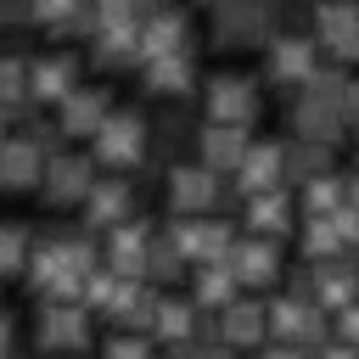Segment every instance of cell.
I'll list each match as a JSON object with an SVG mask.
<instances>
[{
    "instance_id": "cell-1",
    "label": "cell",
    "mask_w": 359,
    "mask_h": 359,
    "mask_svg": "<svg viewBox=\"0 0 359 359\" xmlns=\"http://www.w3.org/2000/svg\"><path fill=\"white\" fill-rule=\"evenodd\" d=\"M252 112H258V90L247 84V79H213L208 84V123H230V129H247L252 123Z\"/></svg>"
},
{
    "instance_id": "cell-2",
    "label": "cell",
    "mask_w": 359,
    "mask_h": 359,
    "mask_svg": "<svg viewBox=\"0 0 359 359\" xmlns=\"http://www.w3.org/2000/svg\"><path fill=\"white\" fill-rule=\"evenodd\" d=\"M140 151H146V118L140 112H112L95 135V157L123 168V163H140Z\"/></svg>"
},
{
    "instance_id": "cell-3",
    "label": "cell",
    "mask_w": 359,
    "mask_h": 359,
    "mask_svg": "<svg viewBox=\"0 0 359 359\" xmlns=\"http://www.w3.org/2000/svg\"><path fill=\"white\" fill-rule=\"evenodd\" d=\"M95 191V174H90V157H50L45 163V202H79Z\"/></svg>"
},
{
    "instance_id": "cell-4",
    "label": "cell",
    "mask_w": 359,
    "mask_h": 359,
    "mask_svg": "<svg viewBox=\"0 0 359 359\" xmlns=\"http://www.w3.org/2000/svg\"><path fill=\"white\" fill-rule=\"evenodd\" d=\"M185 50V11H151L140 22V62H157V56H174Z\"/></svg>"
},
{
    "instance_id": "cell-5",
    "label": "cell",
    "mask_w": 359,
    "mask_h": 359,
    "mask_svg": "<svg viewBox=\"0 0 359 359\" xmlns=\"http://www.w3.org/2000/svg\"><path fill=\"white\" fill-rule=\"evenodd\" d=\"M236 180H241L252 196L280 191V180H286V146H247V157H241Z\"/></svg>"
},
{
    "instance_id": "cell-6",
    "label": "cell",
    "mask_w": 359,
    "mask_h": 359,
    "mask_svg": "<svg viewBox=\"0 0 359 359\" xmlns=\"http://www.w3.org/2000/svg\"><path fill=\"white\" fill-rule=\"evenodd\" d=\"M213 196H219V174H213L208 163H196V168H174V174H168V202H174L180 213H202Z\"/></svg>"
},
{
    "instance_id": "cell-7",
    "label": "cell",
    "mask_w": 359,
    "mask_h": 359,
    "mask_svg": "<svg viewBox=\"0 0 359 359\" xmlns=\"http://www.w3.org/2000/svg\"><path fill=\"white\" fill-rule=\"evenodd\" d=\"M269 73L275 79H297V84H309L314 79V39H303V34H280V39H269Z\"/></svg>"
},
{
    "instance_id": "cell-8",
    "label": "cell",
    "mask_w": 359,
    "mask_h": 359,
    "mask_svg": "<svg viewBox=\"0 0 359 359\" xmlns=\"http://www.w3.org/2000/svg\"><path fill=\"white\" fill-rule=\"evenodd\" d=\"M79 84H73V62L67 56H34L28 62V95L34 101H67Z\"/></svg>"
},
{
    "instance_id": "cell-9",
    "label": "cell",
    "mask_w": 359,
    "mask_h": 359,
    "mask_svg": "<svg viewBox=\"0 0 359 359\" xmlns=\"http://www.w3.org/2000/svg\"><path fill=\"white\" fill-rule=\"evenodd\" d=\"M196 140H202V163H208L213 174H224V168L236 174V168H241V157H247V129H230V123H208Z\"/></svg>"
},
{
    "instance_id": "cell-10",
    "label": "cell",
    "mask_w": 359,
    "mask_h": 359,
    "mask_svg": "<svg viewBox=\"0 0 359 359\" xmlns=\"http://www.w3.org/2000/svg\"><path fill=\"white\" fill-rule=\"evenodd\" d=\"M39 140L34 135H22V140H6L0 146V191H22V185H34L39 180Z\"/></svg>"
},
{
    "instance_id": "cell-11",
    "label": "cell",
    "mask_w": 359,
    "mask_h": 359,
    "mask_svg": "<svg viewBox=\"0 0 359 359\" xmlns=\"http://www.w3.org/2000/svg\"><path fill=\"white\" fill-rule=\"evenodd\" d=\"M107 118V90H73L62 101V135H101Z\"/></svg>"
},
{
    "instance_id": "cell-12",
    "label": "cell",
    "mask_w": 359,
    "mask_h": 359,
    "mask_svg": "<svg viewBox=\"0 0 359 359\" xmlns=\"http://www.w3.org/2000/svg\"><path fill=\"white\" fill-rule=\"evenodd\" d=\"M292 123H297V135H303V140L331 146V140H342V123H348V118H342V107L303 95V101H297V112H292Z\"/></svg>"
},
{
    "instance_id": "cell-13",
    "label": "cell",
    "mask_w": 359,
    "mask_h": 359,
    "mask_svg": "<svg viewBox=\"0 0 359 359\" xmlns=\"http://www.w3.org/2000/svg\"><path fill=\"white\" fill-rule=\"evenodd\" d=\"M230 269H236V280H247V286H269L275 275H280V258H275V247L258 236V241H241V247H230V258H224Z\"/></svg>"
},
{
    "instance_id": "cell-14",
    "label": "cell",
    "mask_w": 359,
    "mask_h": 359,
    "mask_svg": "<svg viewBox=\"0 0 359 359\" xmlns=\"http://www.w3.org/2000/svg\"><path fill=\"white\" fill-rule=\"evenodd\" d=\"M79 342H84V309L50 303L39 314V348H79Z\"/></svg>"
},
{
    "instance_id": "cell-15",
    "label": "cell",
    "mask_w": 359,
    "mask_h": 359,
    "mask_svg": "<svg viewBox=\"0 0 359 359\" xmlns=\"http://www.w3.org/2000/svg\"><path fill=\"white\" fill-rule=\"evenodd\" d=\"M264 325H269V309H258V303H230V309L219 314L224 348H247V342H258Z\"/></svg>"
},
{
    "instance_id": "cell-16",
    "label": "cell",
    "mask_w": 359,
    "mask_h": 359,
    "mask_svg": "<svg viewBox=\"0 0 359 359\" xmlns=\"http://www.w3.org/2000/svg\"><path fill=\"white\" fill-rule=\"evenodd\" d=\"M123 208H129V185L95 180V191L84 196V224H123Z\"/></svg>"
},
{
    "instance_id": "cell-17",
    "label": "cell",
    "mask_w": 359,
    "mask_h": 359,
    "mask_svg": "<svg viewBox=\"0 0 359 359\" xmlns=\"http://www.w3.org/2000/svg\"><path fill=\"white\" fill-rule=\"evenodd\" d=\"M247 224H252V236H264V241L286 236V230H292V208H286V196H280V191L252 196V202H247Z\"/></svg>"
},
{
    "instance_id": "cell-18",
    "label": "cell",
    "mask_w": 359,
    "mask_h": 359,
    "mask_svg": "<svg viewBox=\"0 0 359 359\" xmlns=\"http://www.w3.org/2000/svg\"><path fill=\"white\" fill-rule=\"evenodd\" d=\"M353 28H359V0H325V6L314 11V39L331 45V50H337Z\"/></svg>"
},
{
    "instance_id": "cell-19",
    "label": "cell",
    "mask_w": 359,
    "mask_h": 359,
    "mask_svg": "<svg viewBox=\"0 0 359 359\" xmlns=\"http://www.w3.org/2000/svg\"><path fill=\"white\" fill-rule=\"evenodd\" d=\"M196 325H202V320H196V303H180V297H163V303H157V320H151V331H157L163 342L185 348V337H191Z\"/></svg>"
},
{
    "instance_id": "cell-20",
    "label": "cell",
    "mask_w": 359,
    "mask_h": 359,
    "mask_svg": "<svg viewBox=\"0 0 359 359\" xmlns=\"http://www.w3.org/2000/svg\"><path fill=\"white\" fill-rule=\"evenodd\" d=\"M95 62H140V22H123V28H101L95 34Z\"/></svg>"
},
{
    "instance_id": "cell-21",
    "label": "cell",
    "mask_w": 359,
    "mask_h": 359,
    "mask_svg": "<svg viewBox=\"0 0 359 359\" xmlns=\"http://www.w3.org/2000/svg\"><path fill=\"white\" fill-rule=\"evenodd\" d=\"M140 67H146V84L163 90V95H185V90H191V62H185V50L157 56V62H140Z\"/></svg>"
},
{
    "instance_id": "cell-22",
    "label": "cell",
    "mask_w": 359,
    "mask_h": 359,
    "mask_svg": "<svg viewBox=\"0 0 359 359\" xmlns=\"http://www.w3.org/2000/svg\"><path fill=\"white\" fill-rule=\"evenodd\" d=\"M325 168H331V146H320V140H297V146H286V180H325Z\"/></svg>"
},
{
    "instance_id": "cell-23",
    "label": "cell",
    "mask_w": 359,
    "mask_h": 359,
    "mask_svg": "<svg viewBox=\"0 0 359 359\" xmlns=\"http://www.w3.org/2000/svg\"><path fill=\"white\" fill-rule=\"evenodd\" d=\"M157 303H163L157 292H146V286H129V280H123V292L112 297V309H107V314H112V320H123V325H151V320H157Z\"/></svg>"
},
{
    "instance_id": "cell-24",
    "label": "cell",
    "mask_w": 359,
    "mask_h": 359,
    "mask_svg": "<svg viewBox=\"0 0 359 359\" xmlns=\"http://www.w3.org/2000/svg\"><path fill=\"white\" fill-rule=\"evenodd\" d=\"M196 297L224 314V309L236 303V269H230V264H208V269L196 275Z\"/></svg>"
},
{
    "instance_id": "cell-25",
    "label": "cell",
    "mask_w": 359,
    "mask_h": 359,
    "mask_svg": "<svg viewBox=\"0 0 359 359\" xmlns=\"http://www.w3.org/2000/svg\"><path fill=\"white\" fill-rule=\"evenodd\" d=\"M303 208H309L314 219H331L337 208H348V185H337L331 174H325V180H309V185H303Z\"/></svg>"
},
{
    "instance_id": "cell-26",
    "label": "cell",
    "mask_w": 359,
    "mask_h": 359,
    "mask_svg": "<svg viewBox=\"0 0 359 359\" xmlns=\"http://www.w3.org/2000/svg\"><path fill=\"white\" fill-rule=\"evenodd\" d=\"M28 101V62L22 56H0V112Z\"/></svg>"
},
{
    "instance_id": "cell-27",
    "label": "cell",
    "mask_w": 359,
    "mask_h": 359,
    "mask_svg": "<svg viewBox=\"0 0 359 359\" xmlns=\"http://www.w3.org/2000/svg\"><path fill=\"white\" fill-rule=\"evenodd\" d=\"M337 247H342V230H337L331 219H309V230H303V252H309V258H337Z\"/></svg>"
},
{
    "instance_id": "cell-28",
    "label": "cell",
    "mask_w": 359,
    "mask_h": 359,
    "mask_svg": "<svg viewBox=\"0 0 359 359\" xmlns=\"http://www.w3.org/2000/svg\"><path fill=\"white\" fill-rule=\"evenodd\" d=\"M303 95H314V101H331V107H342V95H348V79H342V67H314V79L303 84Z\"/></svg>"
},
{
    "instance_id": "cell-29",
    "label": "cell",
    "mask_w": 359,
    "mask_h": 359,
    "mask_svg": "<svg viewBox=\"0 0 359 359\" xmlns=\"http://www.w3.org/2000/svg\"><path fill=\"white\" fill-rule=\"evenodd\" d=\"M180 264H185V252H180L168 236H163V241H151V258H146V269H151L157 280H174V275H180Z\"/></svg>"
},
{
    "instance_id": "cell-30",
    "label": "cell",
    "mask_w": 359,
    "mask_h": 359,
    "mask_svg": "<svg viewBox=\"0 0 359 359\" xmlns=\"http://www.w3.org/2000/svg\"><path fill=\"white\" fill-rule=\"evenodd\" d=\"M22 252H28V241H22V230H17V224H0V275H11V269H22Z\"/></svg>"
},
{
    "instance_id": "cell-31",
    "label": "cell",
    "mask_w": 359,
    "mask_h": 359,
    "mask_svg": "<svg viewBox=\"0 0 359 359\" xmlns=\"http://www.w3.org/2000/svg\"><path fill=\"white\" fill-rule=\"evenodd\" d=\"M79 11H84V0H34V17L50 22V28H67Z\"/></svg>"
},
{
    "instance_id": "cell-32",
    "label": "cell",
    "mask_w": 359,
    "mask_h": 359,
    "mask_svg": "<svg viewBox=\"0 0 359 359\" xmlns=\"http://www.w3.org/2000/svg\"><path fill=\"white\" fill-rule=\"evenodd\" d=\"M107 359H151V348L140 337H112L107 342Z\"/></svg>"
},
{
    "instance_id": "cell-33",
    "label": "cell",
    "mask_w": 359,
    "mask_h": 359,
    "mask_svg": "<svg viewBox=\"0 0 359 359\" xmlns=\"http://www.w3.org/2000/svg\"><path fill=\"white\" fill-rule=\"evenodd\" d=\"M342 342H353V348H359V297L342 309Z\"/></svg>"
},
{
    "instance_id": "cell-34",
    "label": "cell",
    "mask_w": 359,
    "mask_h": 359,
    "mask_svg": "<svg viewBox=\"0 0 359 359\" xmlns=\"http://www.w3.org/2000/svg\"><path fill=\"white\" fill-rule=\"evenodd\" d=\"M34 17V0H0V22H22Z\"/></svg>"
},
{
    "instance_id": "cell-35",
    "label": "cell",
    "mask_w": 359,
    "mask_h": 359,
    "mask_svg": "<svg viewBox=\"0 0 359 359\" xmlns=\"http://www.w3.org/2000/svg\"><path fill=\"white\" fill-rule=\"evenodd\" d=\"M331 56H337V62H359V28H353V34H348V39H342Z\"/></svg>"
},
{
    "instance_id": "cell-36",
    "label": "cell",
    "mask_w": 359,
    "mask_h": 359,
    "mask_svg": "<svg viewBox=\"0 0 359 359\" xmlns=\"http://www.w3.org/2000/svg\"><path fill=\"white\" fill-rule=\"evenodd\" d=\"M314 359H359V348H353V342H337V348H325V353H314Z\"/></svg>"
},
{
    "instance_id": "cell-37",
    "label": "cell",
    "mask_w": 359,
    "mask_h": 359,
    "mask_svg": "<svg viewBox=\"0 0 359 359\" xmlns=\"http://www.w3.org/2000/svg\"><path fill=\"white\" fill-rule=\"evenodd\" d=\"M342 118L359 123V84H348V95H342Z\"/></svg>"
},
{
    "instance_id": "cell-38",
    "label": "cell",
    "mask_w": 359,
    "mask_h": 359,
    "mask_svg": "<svg viewBox=\"0 0 359 359\" xmlns=\"http://www.w3.org/2000/svg\"><path fill=\"white\" fill-rule=\"evenodd\" d=\"M264 359H303L297 348H286V342H275V348H264Z\"/></svg>"
},
{
    "instance_id": "cell-39",
    "label": "cell",
    "mask_w": 359,
    "mask_h": 359,
    "mask_svg": "<svg viewBox=\"0 0 359 359\" xmlns=\"http://www.w3.org/2000/svg\"><path fill=\"white\" fill-rule=\"evenodd\" d=\"M6 348H11V320L0 314V359H6Z\"/></svg>"
},
{
    "instance_id": "cell-40",
    "label": "cell",
    "mask_w": 359,
    "mask_h": 359,
    "mask_svg": "<svg viewBox=\"0 0 359 359\" xmlns=\"http://www.w3.org/2000/svg\"><path fill=\"white\" fill-rule=\"evenodd\" d=\"M348 208H353V213H359V174H353V180H348Z\"/></svg>"
},
{
    "instance_id": "cell-41",
    "label": "cell",
    "mask_w": 359,
    "mask_h": 359,
    "mask_svg": "<svg viewBox=\"0 0 359 359\" xmlns=\"http://www.w3.org/2000/svg\"><path fill=\"white\" fill-rule=\"evenodd\" d=\"M0 146H6V112H0Z\"/></svg>"
},
{
    "instance_id": "cell-42",
    "label": "cell",
    "mask_w": 359,
    "mask_h": 359,
    "mask_svg": "<svg viewBox=\"0 0 359 359\" xmlns=\"http://www.w3.org/2000/svg\"><path fill=\"white\" fill-rule=\"evenodd\" d=\"M135 6H140V0H135Z\"/></svg>"
}]
</instances>
